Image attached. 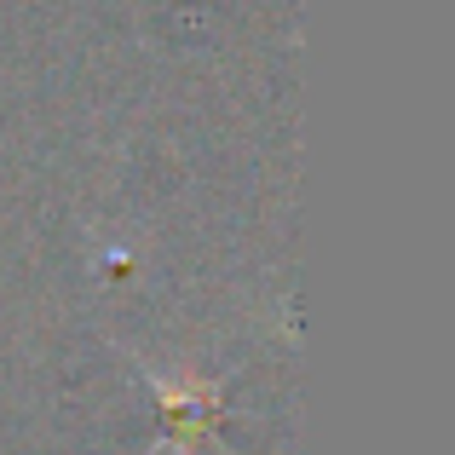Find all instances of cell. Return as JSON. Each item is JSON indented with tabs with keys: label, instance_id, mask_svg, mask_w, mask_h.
I'll use <instances>...</instances> for the list:
<instances>
[{
	"label": "cell",
	"instance_id": "cell-1",
	"mask_svg": "<svg viewBox=\"0 0 455 455\" xmlns=\"http://www.w3.org/2000/svg\"><path fill=\"white\" fill-rule=\"evenodd\" d=\"M139 375L150 380V392L162 398V410H167V438H162V444L179 450V455H190L202 438L213 433V421H220L225 387H220V380H208V387H196V380H167V375H156L150 363H139Z\"/></svg>",
	"mask_w": 455,
	"mask_h": 455
}]
</instances>
